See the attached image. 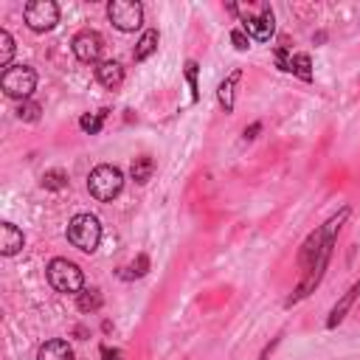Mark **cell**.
<instances>
[{
	"label": "cell",
	"instance_id": "12",
	"mask_svg": "<svg viewBox=\"0 0 360 360\" xmlns=\"http://www.w3.org/2000/svg\"><path fill=\"white\" fill-rule=\"evenodd\" d=\"M158 51V31L155 28H149V31H143L141 34V39H138V45H135V51H132V56H135V62H143L146 56H152Z\"/></svg>",
	"mask_w": 360,
	"mask_h": 360
},
{
	"label": "cell",
	"instance_id": "6",
	"mask_svg": "<svg viewBox=\"0 0 360 360\" xmlns=\"http://www.w3.org/2000/svg\"><path fill=\"white\" fill-rule=\"evenodd\" d=\"M22 14L31 31H51L59 22V6L53 0H31Z\"/></svg>",
	"mask_w": 360,
	"mask_h": 360
},
{
	"label": "cell",
	"instance_id": "13",
	"mask_svg": "<svg viewBox=\"0 0 360 360\" xmlns=\"http://www.w3.org/2000/svg\"><path fill=\"white\" fill-rule=\"evenodd\" d=\"M152 172H155V160L149 155H141L132 160V180L135 183H146L152 177Z\"/></svg>",
	"mask_w": 360,
	"mask_h": 360
},
{
	"label": "cell",
	"instance_id": "23",
	"mask_svg": "<svg viewBox=\"0 0 360 360\" xmlns=\"http://www.w3.org/2000/svg\"><path fill=\"white\" fill-rule=\"evenodd\" d=\"M231 39H233V45H236L239 51H245V48H248V37H245L242 31H231Z\"/></svg>",
	"mask_w": 360,
	"mask_h": 360
},
{
	"label": "cell",
	"instance_id": "20",
	"mask_svg": "<svg viewBox=\"0 0 360 360\" xmlns=\"http://www.w3.org/2000/svg\"><path fill=\"white\" fill-rule=\"evenodd\" d=\"M101 118H104V112H98V115H93V118H90V115H84L79 124H82V129H84V132H98Z\"/></svg>",
	"mask_w": 360,
	"mask_h": 360
},
{
	"label": "cell",
	"instance_id": "10",
	"mask_svg": "<svg viewBox=\"0 0 360 360\" xmlns=\"http://www.w3.org/2000/svg\"><path fill=\"white\" fill-rule=\"evenodd\" d=\"M37 360H76V354H73V349H70L68 340L53 338V340H45V343L39 346Z\"/></svg>",
	"mask_w": 360,
	"mask_h": 360
},
{
	"label": "cell",
	"instance_id": "19",
	"mask_svg": "<svg viewBox=\"0 0 360 360\" xmlns=\"http://www.w3.org/2000/svg\"><path fill=\"white\" fill-rule=\"evenodd\" d=\"M42 186L45 188H65L68 186V177H65V172H45Z\"/></svg>",
	"mask_w": 360,
	"mask_h": 360
},
{
	"label": "cell",
	"instance_id": "7",
	"mask_svg": "<svg viewBox=\"0 0 360 360\" xmlns=\"http://www.w3.org/2000/svg\"><path fill=\"white\" fill-rule=\"evenodd\" d=\"M70 48H73V53H76L79 62L90 65V62H98V56H101V51H104V39H101L98 31L84 28V31H79V34L73 37Z\"/></svg>",
	"mask_w": 360,
	"mask_h": 360
},
{
	"label": "cell",
	"instance_id": "4",
	"mask_svg": "<svg viewBox=\"0 0 360 360\" xmlns=\"http://www.w3.org/2000/svg\"><path fill=\"white\" fill-rule=\"evenodd\" d=\"M0 87H3L6 96L25 101V98L34 93V87H37V73H34V68H28V65H11V68L3 70Z\"/></svg>",
	"mask_w": 360,
	"mask_h": 360
},
{
	"label": "cell",
	"instance_id": "16",
	"mask_svg": "<svg viewBox=\"0 0 360 360\" xmlns=\"http://www.w3.org/2000/svg\"><path fill=\"white\" fill-rule=\"evenodd\" d=\"M98 307H101L98 290H82V292H79V309L90 312V309H98Z\"/></svg>",
	"mask_w": 360,
	"mask_h": 360
},
{
	"label": "cell",
	"instance_id": "11",
	"mask_svg": "<svg viewBox=\"0 0 360 360\" xmlns=\"http://www.w3.org/2000/svg\"><path fill=\"white\" fill-rule=\"evenodd\" d=\"M22 231L17 228V225H11V222H3L0 225V250L6 253V256H14L20 248H22Z\"/></svg>",
	"mask_w": 360,
	"mask_h": 360
},
{
	"label": "cell",
	"instance_id": "8",
	"mask_svg": "<svg viewBox=\"0 0 360 360\" xmlns=\"http://www.w3.org/2000/svg\"><path fill=\"white\" fill-rule=\"evenodd\" d=\"M245 31L256 39H270L273 34V11L270 8H262L256 17H248L245 20Z\"/></svg>",
	"mask_w": 360,
	"mask_h": 360
},
{
	"label": "cell",
	"instance_id": "15",
	"mask_svg": "<svg viewBox=\"0 0 360 360\" xmlns=\"http://www.w3.org/2000/svg\"><path fill=\"white\" fill-rule=\"evenodd\" d=\"M357 292H360V281H357V284H354V287H352V290L346 292V298H343V301H340V304H338V307L332 309V318H329V326H335V323H338V321L343 318V312L349 309V304L354 301V295H357Z\"/></svg>",
	"mask_w": 360,
	"mask_h": 360
},
{
	"label": "cell",
	"instance_id": "22",
	"mask_svg": "<svg viewBox=\"0 0 360 360\" xmlns=\"http://www.w3.org/2000/svg\"><path fill=\"white\" fill-rule=\"evenodd\" d=\"M186 76H188V84H191L194 98H197V65H194V62H188V65H186Z\"/></svg>",
	"mask_w": 360,
	"mask_h": 360
},
{
	"label": "cell",
	"instance_id": "1",
	"mask_svg": "<svg viewBox=\"0 0 360 360\" xmlns=\"http://www.w3.org/2000/svg\"><path fill=\"white\" fill-rule=\"evenodd\" d=\"M68 242L82 253H93L101 242V225L93 214H76L68 222Z\"/></svg>",
	"mask_w": 360,
	"mask_h": 360
},
{
	"label": "cell",
	"instance_id": "3",
	"mask_svg": "<svg viewBox=\"0 0 360 360\" xmlns=\"http://www.w3.org/2000/svg\"><path fill=\"white\" fill-rule=\"evenodd\" d=\"M48 281L56 292H82L84 287V276H82V267L70 259H51L48 264Z\"/></svg>",
	"mask_w": 360,
	"mask_h": 360
},
{
	"label": "cell",
	"instance_id": "9",
	"mask_svg": "<svg viewBox=\"0 0 360 360\" xmlns=\"http://www.w3.org/2000/svg\"><path fill=\"white\" fill-rule=\"evenodd\" d=\"M96 79H98V84H104L107 90L121 87V82H124V68H121V62H115V59L101 62V65L96 68Z\"/></svg>",
	"mask_w": 360,
	"mask_h": 360
},
{
	"label": "cell",
	"instance_id": "2",
	"mask_svg": "<svg viewBox=\"0 0 360 360\" xmlns=\"http://www.w3.org/2000/svg\"><path fill=\"white\" fill-rule=\"evenodd\" d=\"M121 186H124V174H121L118 166H110V163L96 166V169L90 172V177H87V188H90V194H93L96 200H101V202L118 197Z\"/></svg>",
	"mask_w": 360,
	"mask_h": 360
},
{
	"label": "cell",
	"instance_id": "14",
	"mask_svg": "<svg viewBox=\"0 0 360 360\" xmlns=\"http://www.w3.org/2000/svg\"><path fill=\"white\" fill-rule=\"evenodd\" d=\"M239 82V70H233L222 84H219V101H222V107L231 112L233 110V84Z\"/></svg>",
	"mask_w": 360,
	"mask_h": 360
},
{
	"label": "cell",
	"instance_id": "5",
	"mask_svg": "<svg viewBox=\"0 0 360 360\" xmlns=\"http://www.w3.org/2000/svg\"><path fill=\"white\" fill-rule=\"evenodd\" d=\"M107 17L118 31H138L143 22V6L132 0H112L107 6Z\"/></svg>",
	"mask_w": 360,
	"mask_h": 360
},
{
	"label": "cell",
	"instance_id": "18",
	"mask_svg": "<svg viewBox=\"0 0 360 360\" xmlns=\"http://www.w3.org/2000/svg\"><path fill=\"white\" fill-rule=\"evenodd\" d=\"M17 115H20L22 121H37V118H39V104L25 98V101L17 107Z\"/></svg>",
	"mask_w": 360,
	"mask_h": 360
},
{
	"label": "cell",
	"instance_id": "21",
	"mask_svg": "<svg viewBox=\"0 0 360 360\" xmlns=\"http://www.w3.org/2000/svg\"><path fill=\"white\" fill-rule=\"evenodd\" d=\"M290 65H298L295 70H298V73H301L304 79H309V70H307V68H309V59H307V56H295V59H292Z\"/></svg>",
	"mask_w": 360,
	"mask_h": 360
},
{
	"label": "cell",
	"instance_id": "24",
	"mask_svg": "<svg viewBox=\"0 0 360 360\" xmlns=\"http://www.w3.org/2000/svg\"><path fill=\"white\" fill-rule=\"evenodd\" d=\"M101 354H104V357H107V360H121V352H110V349H107V346H104V349H101Z\"/></svg>",
	"mask_w": 360,
	"mask_h": 360
},
{
	"label": "cell",
	"instance_id": "17",
	"mask_svg": "<svg viewBox=\"0 0 360 360\" xmlns=\"http://www.w3.org/2000/svg\"><path fill=\"white\" fill-rule=\"evenodd\" d=\"M11 53H14V39H11V34L3 28V31H0V65H3V68L11 62Z\"/></svg>",
	"mask_w": 360,
	"mask_h": 360
}]
</instances>
